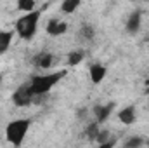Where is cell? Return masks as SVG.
Instances as JSON below:
<instances>
[{
    "instance_id": "44dd1931",
    "label": "cell",
    "mask_w": 149,
    "mask_h": 148,
    "mask_svg": "<svg viewBox=\"0 0 149 148\" xmlns=\"http://www.w3.org/2000/svg\"><path fill=\"white\" fill-rule=\"evenodd\" d=\"M148 147H149V141H148Z\"/></svg>"
},
{
    "instance_id": "5bb4252c",
    "label": "cell",
    "mask_w": 149,
    "mask_h": 148,
    "mask_svg": "<svg viewBox=\"0 0 149 148\" xmlns=\"http://www.w3.org/2000/svg\"><path fill=\"white\" fill-rule=\"evenodd\" d=\"M81 59H83V51H73V52H70V56H68V65H70V66H74V65H78Z\"/></svg>"
},
{
    "instance_id": "4fadbf2b",
    "label": "cell",
    "mask_w": 149,
    "mask_h": 148,
    "mask_svg": "<svg viewBox=\"0 0 149 148\" xmlns=\"http://www.w3.org/2000/svg\"><path fill=\"white\" fill-rule=\"evenodd\" d=\"M78 5H80L78 0H66V2L61 4V11L66 12V14H71V12H74L78 9Z\"/></svg>"
},
{
    "instance_id": "7c38bea8",
    "label": "cell",
    "mask_w": 149,
    "mask_h": 148,
    "mask_svg": "<svg viewBox=\"0 0 149 148\" xmlns=\"http://www.w3.org/2000/svg\"><path fill=\"white\" fill-rule=\"evenodd\" d=\"M144 145V138H141V136H132V138H128L125 143H123V148H141Z\"/></svg>"
},
{
    "instance_id": "5b68a950",
    "label": "cell",
    "mask_w": 149,
    "mask_h": 148,
    "mask_svg": "<svg viewBox=\"0 0 149 148\" xmlns=\"http://www.w3.org/2000/svg\"><path fill=\"white\" fill-rule=\"evenodd\" d=\"M114 110V103H108V105H97L94 106V115H95V122L102 124L108 120V117L111 115V111Z\"/></svg>"
},
{
    "instance_id": "7a4b0ae2",
    "label": "cell",
    "mask_w": 149,
    "mask_h": 148,
    "mask_svg": "<svg viewBox=\"0 0 149 148\" xmlns=\"http://www.w3.org/2000/svg\"><path fill=\"white\" fill-rule=\"evenodd\" d=\"M30 125H31V120L30 118H17V120H12L7 124L5 127V138L7 141L12 145V147H21L28 131H30Z\"/></svg>"
},
{
    "instance_id": "30bf717a",
    "label": "cell",
    "mask_w": 149,
    "mask_h": 148,
    "mask_svg": "<svg viewBox=\"0 0 149 148\" xmlns=\"http://www.w3.org/2000/svg\"><path fill=\"white\" fill-rule=\"evenodd\" d=\"M52 61H54L52 54H49V52H42V54H38L35 58V65L38 68H42V70H49L52 66Z\"/></svg>"
},
{
    "instance_id": "e0dca14e",
    "label": "cell",
    "mask_w": 149,
    "mask_h": 148,
    "mask_svg": "<svg viewBox=\"0 0 149 148\" xmlns=\"http://www.w3.org/2000/svg\"><path fill=\"white\" fill-rule=\"evenodd\" d=\"M81 37L87 38V40H92L94 38V28L90 25H83L81 26Z\"/></svg>"
},
{
    "instance_id": "52a82bcc",
    "label": "cell",
    "mask_w": 149,
    "mask_h": 148,
    "mask_svg": "<svg viewBox=\"0 0 149 148\" xmlns=\"http://www.w3.org/2000/svg\"><path fill=\"white\" fill-rule=\"evenodd\" d=\"M141 19H142V16H141V11H135V12H132L130 14V18H128V21H127V32L128 33H137L139 32V28H141Z\"/></svg>"
},
{
    "instance_id": "ffe728a7",
    "label": "cell",
    "mask_w": 149,
    "mask_h": 148,
    "mask_svg": "<svg viewBox=\"0 0 149 148\" xmlns=\"http://www.w3.org/2000/svg\"><path fill=\"white\" fill-rule=\"evenodd\" d=\"M0 80H2V75H0Z\"/></svg>"
},
{
    "instance_id": "3957f363",
    "label": "cell",
    "mask_w": 149,
    "mask_h": 148,
    "mask_svg": "<svg viewBox=\"0 0 149 148\" xmlns=\"http://www.w3.org/2000/svg\"><path fill=\"white\" fill-rule=\"evenodd\" d=\"M38 19H40V11L28 12L26 16L19 18V19L16 21V32L19 33V37L24 38V40H30V38H33V35L37 33Z\"/></svg>"
},
{
    "instance_id": "d6986e66",
    "label": "cell",
    "mask_w": 149,
    "mask_h": 148,
    "mask_svg": "<svg viewBox=\"0 0 149 148\" xmlns=\"http://www.w3.org/2000/svg\"><path fill=\"white\" fill-rule=\"evenodd\" d=\"M114 145H116V140H109L106 143H101L97 148H114Z\"/></svg>"
},
{
    "instance_id": "ac0fdd59",
    "label": "cell",
    "mask_w": 149,
    "mask_h": 148,
    "mask_svg": "<svg viewBox=\"0 0 149 148\" xmlns=\"http://www.w3.org/2000/svg\"><path fill=\"white\" fill-rule=\"evenodd\" d=\"M95 141L101 145V143H106V141H109V131H99V134H97V138H95Z\"/></svg>"
},
{
    "instance_id": "9a60e30c",
    "label": "cell",
    "mask_w": 149,
    "mask_h": 148,
    "mask_svg": "<svg viewBox=\"0 0 149 148\" xmlns=\"http://www.w3.org/2000/svg\"><path fill=\"white\" fill-rule=\"evenodd\" d=\"M99 124L97 122H94V124H90L88 127H87V131H85V134H87V138L90 140V141H94L95 138H97V134H99Z\"/></svg>"
},
{
    "instance_id": "2e32d148",
    "label": "cell",
    "mask_w": 149,
    "mask_h": 148,
    "mask_svg": "<svg viewBox=\"0 0 149 148\" xmlns=\"http://www.w3.org/2000/svg\"><path fill=\"white\" fill-rule=\"evenodd\" d=\"M19 11H26V12H33L35 11V0H21L17 4Z\"/></svg>"
},
{
    "instance_id": "8fae6325",
    "label": "cell",
    "mask_w": 149,
    "mask_h": 148,
    "mask_svg": "<svg viewBox=\"0 0 149 148\" xmlns=\"http://www.w3.org/2000/svg\"><path fill=\"white\" fill-rule=\"evenodd\" d=\"M12 42V32H0V54H5Z\"/></svg>"
},
{
    "instance_id": "8992f818",
    "label": "cell",
    "mask_w": 149,
    "mask_h": 148,
    "mask_svg": "<svg viewBox=\"0 0 149 148\" xmlns=\"http://www.w3.org/2000/svg\"><path fill=\"white\" fill-rule=\"evenodd\" d=\"M66 30H68V25L61 19H50L47 23V33L52 35V37L63 35V33H66Z\"/></svg>"
},
{
    "instance_id": "ba28073f",
    "label": "cell",
    "mask_w": 149,
    "mask_h": 148,
    "mask_svg": "<svg viewBox=\"0 0 149 148\" xmlns=\"http://www.w3.org/2000/svg\"><path fill=\"white\" fill-rule=\"evenodd\" d=\"M88 73H90V78H92L94 84H99V82L106 77V68H104L102 65H90Z\"/></svg>"
},
{
    "instance_id": "6da1fadb",
    "label": "cell",
    "mask_w": 149,
    "mask_h": 148,
    "mask_svg": "<svg viewBox=\"0 0 149 148\" xmlns=\"http://www.w3.org/2000/svg\"><path fill=\"white\" fill-rule=\"evenodd\" d=\"M66 75V70H63V72H56V73H47V75H37V77H33L31 78V82L28 84V87H30V92H31V96L33 98H42V96H45L63 77Z\"/></svg>"
},
{
    "instance_id": "277c9868",
    "label": "cell",
    "mask_w": 149,
    "mask_h": 148,
    "mask_svg": "<svg viewBox=\"0 0 149 148\" xmlns=\"http://www.w3.org/2000/svg\"><path fill=\"white\" fill-rule=\"evenodd\" d=\"M12 101H14V105L16 106H28V105H31V101H33V96H31V92H30V87H28V84H24V85H21L19 89H16V92L12 94Z\"/></svg>"
},
{
    "instance_id": "9c48e42d",
    "label": "cell",
    "mask_w": 149,
    "mask_h": 148,
    "mask_svg": "<svg viewBox=\"0 0 149 148\" xmlns=\"http://www.w3.org/2000/svg\"><path fill=\"white\" fill-rule=\"evenodd\" d=\"M118 118H120V122H123V124H127V125L134 124V120H135V108H134V106L123 108L121 111H118Z\"/></svg>"
}]
</instances>
